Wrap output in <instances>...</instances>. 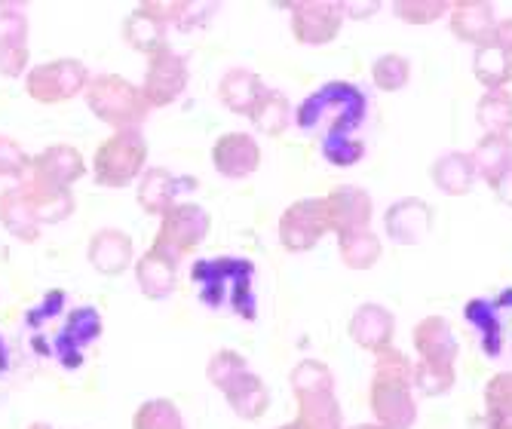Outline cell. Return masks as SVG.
Instances as JSON below:
<instances>
[{
	"label": "cell",
	"mask_w": 512,
	"mask_h": 429,
	"mask_svg": "<svg viewBox=\"0 0 512 429\" xmlns=\"http://www.w3.org/2000/svg\"><path fill=\"white\" fill-rule=\"evenodd\" d=\"M184 190H197V181L175 175L163 166H151V169H145L142 178H138L135 200L145 215L163 218L172 206H178V197L184 194Z\"/></svg>",
	"instance_id": "4fadbf2b"
},
{
	"label": "cell",
	"mask_w": 512,
	"mask_h": 429,
	"mask_svg": "<svg viewBox=\"0 0 512 429\" xmlns=\"http://www.w3.org/2000/svg\"><path fill=\"white\" fill-rule=\"evenodd\" d=\"M411 344H414L417 362H424V365L454 368L460 356V344L445 316H424L411 331Z\"/></svg>",
	"instance_id": "5bb4252c"
},
{
	"label": "cell",
	"mask_w": 512,
	"mask_h": 429,
	"mask_svg": "<svg viewBox=\"0 0 512 429\" xmlns=\"http://www.w3.org/2000/svg\"><path fill=\"white\" fill-rule=\"evenodd\" d=\"M28 46V16L16 4L0 7V50H25Z\"/></svg>",
	"instance_id": "7bdbcfd3"
},
{
	"label": "cell",
	"mask_w": 512,
	"mask_h": 429,
	"mask_svg": "<svg viewBox=\"0 0 512 429\" xmlns=\"http://www.w3.org/2000/svg\"><path fill=\"white\" fill-rule=\"evenodd\" d=\"M295 402H298V414H295L298 429H347L344 411H341V402L335 393L304 396Z\"/></svg>",
	"instance_id": "4dcf8cb0"
},
{
	"label": "cell",
	"mask_w": 512,
	"mask_h": 429,
	"mask_svg": "<svg viewBox=\"0 0 512 429\" xmlns=\"http://www.w3.org/2000/svg\"><path fill=\"white\" fill-rule=\"evenodd\" d=\"M322 200H325V215H329V227L338 240L341 236L368 230L371 218H375V200L368 197V190L356 184H341Z\"/></svg>",
	"instance_id": "8fae6325"
},
{
	"label": "cell",
	"mask_w": 512,
	"mask_h": 429,
	"mask_svg": "<svg viewBox=\"0 0 512 429\" xmlns=\"http://www.w3.org/2000/svg\"><path fill=\"white\" fill-rule=\"evenodd\" d=\"M408 80H411V62L399 53H387L371 65V83L381 92H399L408 86Z\"/></svg>",
	"instance_id": "f35d334b"
},
{
	"label": "cell",
	"mask_w": 512,
	"mask_h": 429,
	"mask_svg": "<svg viewBox=\"0 0 512 429\" xmlns=\"http://www.w3.org/2000/svg\"><path fill=\"white\" fill-rule=\"evenodd\" d=\"M350 338L356 347L368 350V353H384L393 347V338H396V316L384 307V304H359L350 316Z\"/></svg>",
	"instance_id": "2e32d148"
},
{
	"label": "cell",
	"mask_w": 512,
	"mask_h": 429,
	"mask_svg": "<svg viewBox=\"0 0 512 429\" xmlns=\"http://www.w3.org/2000/svg\"><path fill=\"white\" fill-rule=\"evenodd\" d=\"M371 380H381V384H399V387H414V362H411V356L396 350V347L378 353Z\"/></svg>",
	"instance_id": "74e56055"
},
{
	"label": "cell",
	"mask_w": 512,
	"mask_h": 429,
	"mask_svg": "<svg viewBox=\"0 0 512 429\" xmlns=\"http://www.w3.org/2000/svg\"><path fill=\"white\" fill-rule=\"evenodd\" d=\"M381 236L375 230H359L338 240V255L350 270H371L381 261Z\"/></svg>",
	"instance_id": "d6a6232c"
},
{
	"label": "cell",
	"mask_w": 512,
	"mask_h": 429,
	"mask_svg": "<svg viewBox=\"0 0 512 429\" xmlns=\"http://www.w3.org/2000/svg\"><path fill=\"white\" fill-rule=\"evenodd\" d=\"M289 384H292L295 399L319 396V393H335V374H332L329 365L319 362V359H301L292 368V374H289Z\"/></svg>",
	"instance_id": "e575fe53"
},
{
	"label": "cell",
	"mask_w": 512,
	"mask_h": 429,
	"mask_svg": "<svg viewBox=\"0 0 512 429\" xmlns=\"http://www.w3.org/2000/svg\"><path fill=\"white\" fill-rule=\"evenodd\" d=\"M188 80H191L188 59L175 53L172 46H163L160 53H154L148 59V71H145V83H142L145 102L151 105V111L175 105L181 99V92L188 89Z\"/></svg>",
	"instance_id": "9c48e42d"
},
{
	"label": "cell",
	"mask_w": 512,
	"mask_h": 429,
	"mask_svg": "<svg viewBox=\"0 0 512 429\" xmlns=\"http://www.w3.org/2000/svg\"><path fill=\"white\" fill-rule=\"evenodd\" d=\"M325 233H332V227H329V215H325L322 197L295 200L283 215H279V224H276L279 246L292 255H304V252L316 249V243Z\"/></svg>",
	"instance_id": "ba28073f"
},
{
	"label": "cell",
	"mask_w": 512,
	"mask_h": 429,
	"mask_svg": "<svg viewBox=\"0 0 512 429\" xmlns=\"http://www.w3.org/2000/svg\"><path fill=\"white\" fill-rule=\"evenodd\" d=\"M491 190H494V197H497L503 206H509V209H512V172H506V175L491 187Z\"/></svg>",
	"instance_id": "c3c4849f"
},
{
	"label": "cell",
	"mask_w": 512,
	"mask_h": 429,
	"mask_svg": "<svg viewBox=\"0 0 512 429\" xmlns=\"http://www.w3.org/2000/svg\"><path fill=\"white\" fill-rule=\"evenodd\" d=\"M148 169V138L129 129V132H111L102 145L96 148V157H92V178H96L99 187H129L132 181H138Z\"/></svg>",
	"instance_id": "277c9868"
},
{
	"label": "cell",
	"mask_w": 512,
	"mask_h": 429,
	"mask_svg": "<svg viewBox=\"0 0 512 429\" xmlns=\"http://www.w3.org/2000/svg\"><path fill=\"white\" fill-rule=\"evenodd\" d=\"M102 313L96 307H74L68 316V325L59 335V359L65 368H80L83 362V347L102 338Z\"/></svg>",
	"instance_id": "44dd1931"
},
{
	"label": "cell",
	"mask_w": 512,
	"mask_h": 429,
	"mask_svg": "<svg viewBox=\"0 0 512 429\" xmlns=\"http://www.w3.org/2000/svg\"><path fill=\"white\" fill-rule=\"evenodd\" d=\"M191 282L209 310H227L243 322L258 319V295H255V264L237 255L200 258L191 267Z\"/></svg>",
	"instance_id": "6da1fadb"
},
{
	"label": "cell",
	"mask_w": 512,
	"mask_h": 429,
	"mask_svg": "<svg viewBox=\"0 0 512 429\" xmlns=\"http://www.w3.org/2000/svg\"><path fill=\"white\" fill-rule=\"evenodd\" d=\"M454 368H439V365H424V362H414V393L417 396H448L454 390Z\"/></svg>",
	"instance_id": "60d3db41"
},
{
	"label": "cell",
	"mask_w": 512,
	"mask_h": 429,
	"mask_svg": "<svg viewBox=\"0 0 512 429\" xmlns=\"http://www.w3.org/2000/svg\"><path fill=\"white\" fill-rule=\"evenodd\" d=\"M448 25H451V34L457 40L473 43L479 50V46L494 40L497 13L491 4H485V0H460V4H451Z\"/></svg>",
	"instance_id": "7402d4cb"
},
{
	"label": "cell",
	"mask_w": 512,
	"mask_h": 429,
	"mask_svg": "<svg viewBox=\"0 0 512 429\" xmlns=\"http://www.w3.org/2000/svg\"><path fill=\"white\" fill-rule=\"evenodd\" d=\"M249 120L258 126V132L264 135H283L292 126V102L286 92L279 89H264V95L258 99L255 111L249 114Z\"/></svg>",
	"instance_id": "1f68e13d"
},
{
	"label": "cell",
	"mask_w": 512,
	"mask_h": 429,
	"mask_svg": "<svg viewBox=\"0 0 512 429\" xmlns=\"http://www.w3.org/2000/svg\"><path fill=\"white\" fill-rule=\"evenodd\" d=\"M485 417L488 426L512 423V371H497L485 384Z\"/></svg>",
	"instance_id": "8d00e7d4"
},
{
	"label": "cell",
	"mask_w": 512,
	"mask_h": 429,
	"mask_svg": "<svg viewBox=\"0 0 512 429\" xmlns=\"http://www.w3.org/2000/svg\"><path fill=\"white\" fill-rule=\"evenodd\" d=\"M368 405H371V414H375V423L384 426V429H414V423H417L414 387H399V384H381V380H371Z\"/></svg>",
	"instance_id": "9a60e30c"
},
{
	"label": "cell",
	"mask_w": 512,
	"mask_h": 429,
	"mask_svg": "<svg viewBox=\"0 0 512 429\" xmlns=\"http://www.w3.org/2000/svg\"><path fill=\"white\" fill-rule=\"evenodd\" d=\"M123 40L132 46L135 53L142 56H154L160 53L163 46H169V34H166V25H160L157 19H151L142 7H135L126 22H123Z\"/></svg>",
	"instance_id": "f1b7e54d"
},
{
	"label": "cell",
	"mask_w": 512,
	"mask_h": 429,
	"mask_svg": "<svg viewBox=\"0 0 512 429\" xmlns=\"http://www.w3.org/2000/svg\"><path fill=\"white\" fill-rule=\"evenodd\" d=\"M221 396L227 399L230 411H234L240 420H249V423L261 420L267 414V408H270V390L252 368L243 377H237Z\"/></svg>",
	"instance_id": "4316f807"
},
{
	"label": "cell",
	"mask_w": 512,
	"mask_h": 429,
	"mask_svg": "<svg viewBox=\"0 0 512 429\" xmlns=\"http://www.w3.org/2000/svg\"><path fill=\"white\" fill-rule=\"evenodd\" d=\"M86 175V160L74 145H50L40 154L31 157L28 178L56 184V187H71Z\"/></svg>",
	"instance_id": "d6986e66"
},
{
	"label": "cell",
	"mask_w": 512,
	"mask_h": 429,
	"mask_svg": "<svg viewBox=\"0 0 512 429\" xmlns=\"http://www.w3.org/2000/svg\"><path fill=\"white\" fill-rule=\"evenodd\" d=\"M209 227H212V218L200 203H178L160 218L154 249L181 261L184 255H191L194 249L203 246V240L209 236Z\"/></svg>",
	"instance_id": "52a82bcc"
},
{
	"label": "cell",
	"mask_w": 512,
	"mask_h": 429,
	"mask_svg": "<svg viewBox=\"0 0 512 429\" xmlns=\"http://www.w3.org/2000/svg\"><path fill=\"white\" fill-rule=\"evenodd\" d=\"M10 368V353H7V344H4V338H0V374H4Z\"/></svg>",
	"instance_id": "f907efd6"
},
{
	"label": "cell",
	"mask_w": 512,
	"mask_h": 429,
	"mask_svg": "<svg viewBox=\"0 0 512 429\" xmlns=\"http://www.w3.org/2000/svg\"><path fill=\"white\" fill-rule=\"evenodd\" d=\"M494 43H497V46H503L506 53H512V19H497Z\"/></svg>",
	"instance_id": "7dc6e473"
},
{
	"label": "cell",
	"mask_w": 512,
	"mask_h": 429,
	"mask_svg": "<svg viewBox=\"0 0 512 429\" xmlns=\"http://www.w3.org/2000/svg\"><path fill=\"white\" fill-rule=\"evenodd\" d=\"M488 429H512V423H494V426H488Z\"/></svg>",
	"instance_id": "db71d44e"
},
{
	"label": "cell",
	"mask_w": 512,
	"mask_h": 429,
	"mask_svg": "<svg viewBox=\"0 0 512 429\" xmlns=\"http://www.w3.org/2000/svg\"><path fill=\"white\" fill-rule=\"evenodd\" d=\"M0 224L10 236L22 243H37L40 233H43V224L28 200V194L22 190V184H13L7 187L4 194H0Z\"/></svg>",
	"instance_id": "603a6c76"
},
{
	"label": "cell",
	"mask_w": 512,
	"mask_h": 429,
	"mask_svg": "<svg viewBox=\"0 0 512 429\" xmlns=\"http://www.w3.org/2000/svg\"><path fill=\"white\" fill-rule=\"evenodd\" d=\"M212 166L221 178L243 181L261 169V145L249 132H224L212 145Z\"/></svg>",
	"instance_id": "7c38bea8"
},
{
	"label": "cell",
	"mask_w": 512,
	"mask_h": 429,
	"mask_svg": "<svg viewBox=\"0 0 512 429\" xmlns=\"http://www.w3.org/2000/svg\"><path fill=\"white\" fill-rule=\"evenodd\" d=\"M132 273H135L138 289H142V295L148 301H166L178 289V261L154 246L135 261Z\"/></svg>",
	"instance_id": "ffe728a7"
},
{
	"label": "cell",
	"mask_w": 512,
	"mask_h": 429,
	"mask_svg": "<svg viewBox=\"0 0 512 429\" xmlns=\"http://www.w3.org/2000/svg\"><path fill=\"white\" fill-rule=\"evenodd\" d=\"M463 319L473 328L482 356L494 362L512 359V289H503L494 298L467 301Z\"/></svg>",
	"instance_id": "5b68a950"
},
{
	"label": "cell",
	"mask_w": 512,
	"mask_h": 429,
	"mask_svg": "<svg viewBox=\"0 0 512 429\" xmlns=\"http://www.w3.org/2000/svg\"><path fill=\"white\" fill-rule=\"evenodd\" d=\"M22 190L28 194L37 218L43 227H53V224H62L74 215V194L71 187H56V184H46V181H37V178H25L22 181Z\"/></svg>",
	"instance_id": "cb8c5ba5"
},
{
	"label": "cell",
	"mask_w": 512,
	"mask_h": 429,
	"mask_svg": "<svg viewBox=\"0 0 512 429\" xmlns=\"http://www.w3.org/2000/svg\"><path fill=\"white\" fill-rule=\"evenodd\" d=\"M347 429H384L378 423H356V426H347Z\"/></svg>",
	"instance_id": "f5cc1de1"
},
{
	"label": "cell",
	"mask_w": 512,
	"mask_h": 429,
	"mask_svg": "<svg viewBox=\"0 0 512 429\" xmlns=\"http://www.w3.org/2000/svg\"><path fill=\"white\" fill-rule=\"evenodd\" d=\"M28 429H56V426H50V423H43V420H34V423H28Z\"/></svg>",
	"instance_id": "816d5d0a"
},
{
	"label": "cell",
	"mask_w": 512,
	"mask_h": 429,
	"mask_svg": "<svg viewBox=\"0 0 512 429\" xmlns=\"http://www.w3.org/2000/svg\"><path fill=\"white\" fill-rule=\"evenodd\" d=\"M83 102H86L89 114H96V120H102L114 132H129V129L142 132V126L151 114V105L145 102L142 86L129 83L120 74L92 77L83 92Z\"/></svg>",
	"instance_id": "3957f363"
},
{
	"label": "cell",
	"mask_w": 512,
	"mask_h": 429,
	"mask_svg": "<svg viewBox=\"0 0 512 429\" xmlns=\"http://www.w3.org/2000/svg\"><path fill=\"white\" fill-rule=\"evenodd\" d=\"M249 371V362L246 356H240L237 350H218L209 356V365H206V377H209V384L215 390H227L230 384H234L237 377H243Z\"/></svg>",
	"instance_id": "ab89813d"
},
{
	"label": "cell",
	"mask_w": 512,
	"mask_h": 429,
	"mask_svg": "<svg viewBox=\"0 0 512 429\" xmlns=\"http://www.w3.org/2000/svg\"><path fill=\"white\" fill-rule=\"evenodd\" d=\"M86 261L96 267L102 276H120L129 267H135V246L132 236L117 227H102L89 236L86 246Z\"/></svg>",
	"instance_id": "ac0fdd59"
},
{
	"label": "cell",
	"mask_w": 512,
	"mask_h": 429,
	"mask_svg": "<svg viewBox=\"0 0 512 429\" xmlns=\"http://www.w3.org/2000/svg\"><path fill=\"white\" fill-rule=\"evenodd\" d=\"M344 10V19L353 16V19H368V16H375L381 10V4H368V7H353V4H341Z\"/></svg>",
	"instance_id": "681fc988"
},
{
	"label": "cell",
	"mask_w": 512,
	"mask_h": 429,
	"mask_svg": "<svg viewBox=\"0 0 512 429\" xmlns=\"http://www.w3.org/2000/svg\"><path fill=\"white\" fill-rule=\"evenodd\" d=\"M368 117V95L350 80H329L295 111V126L301 132H319L322 141L329 138H356Z\"/></svg>",
	"instance_id": "7a4b0ae2"
},
{
	"label": "cell",
	"mask_w": 512,
	"mask_h": 429,
	"mask_svg": "<svg viewBox=\"0 0 512 429\" xmlns=\"http://www.w3.org/2000/svg\"><path fill=\"white\" fill-rule=\"evenodd\" d=\"M433 224V209L430 203L417 197H402L384 212V233L396 246H417L427 240Z\"/></svg>",
	"instance_id": "e0dca14e"
},
{
	"label": "cell",
	"mask_w": 512,
	"mask_h": 429,
	"mask_svg": "<svg viewBox=\"0 0 512 429\" xmlns=\"http://www.w3.org/2000/svg\"><path fill=\"white\" fill-rule=\"evenodd\" d=\"M142 10L157 19L160 25H188V16L194 13L191 0H145Z\"/></svg>",
	"instance_id": "f6af8a7d"
},
{
	"label": "cell",
	"mask_w": 512,
	"mask_h": 429,
	"mask_svg": "<svg viewBox=\"0 0 512 429\" xmlns=\"http://www.w3.org/2000/svg\"><path fill=\"white\" fill-rule=\"evenodd\" d=\"M393 13H396V19L421 28V25H433L442 16H448L451 4H445V0H396Z\"/></svg>",
	"instance_id": "b9f144b4"
},
{
	"label": "cell",
	"mask_w": 512,
	"mask_h": 429,
	"mask_svg": "<svg viewBox=\"0 0 512 429\" xmlns=\"http://www.w3.org/2000/svg\"><path fill=\"white\" fill-rule=\"evenodd\" d=\"M322 157H325V163H332L338 169H350L365 157V145L359 135L356 138H329V141H322Z\"/></svg>",
	"instance_id": "ee69618b"
},
{
	"label": "cell",
	"mask_w": 512,
	"mask_h": 429,
	"mask_svg": "<svg viewBox=\"0 0 512 429\" xmlns=\"http://www.w3.org/2000/svg\"><path fill=\"white\" fill-rule=\"evenodd\" d=\"M344 10L332 0H301L292 4V37L304 46H325L341 34Z\"/></svg>",
	"instance_id": "30bf717a"
},
{
	"label": "cell",
	"mask_w": 512,
	"mask_h": 429,
	"mask_svg": "<svg viewBox=\"0 0 512 429\" xmlns=\"http://www.w3.org/2000/svg\"><path fill=\"white\" fill-rule=\"evenodd\" d=\"M31 157L22 151V145L10 135H0V178H28Z\"/></svg>",
	"instance_id": "bcb514c9"
},
{
	"label": "cell",
	"mask_w": 512,
	"mask_h": 429,
	"mask_svg": "<svg viewBox=\"0 0 512 429\" xmlns=\"http://www.w3.org/2000/svg\"><path fill=\"white\" fill-rule=\"evenodd\" d=\"M473 74L485 92L506 89L512 83V53H506L503 46H497L494 40L479 46L476 56H473Z\"/></svg>",
	"instance_id": "f546056e"
},
{
	"label": "cell",
	"mask_w": 512,
	"mask_h": 429,
	"mask_svg": "<svg viewBox=\"0 0 512 429\" xmlns=\"http://www.w3.org/2000/svg\"><path fill=\"white\" fill-rule=\"evenodd\" d=\"M92 74L80 59H53L25 74V92L37 105H62L86 92Z\"/></svg>",
	"instance_id": "8992f818"
},
{
	"label": "cell",
	"mask_w": 512,
	"mask_h": 429,
	"mask_svg": "<svg viewBox=\"0 0 512 429\" xmlns=\"http://www.w3.org/2000/svg\"><path fill=\"white\" fill-rule=\"evenodd\" d=\"M430 178H433V184L442 190V194H448V197L470 194L473 184L479 181L473 154H467V151H448V154H442L430 166Z\"/></svg>",
	"instance_id": "484cf974"
},
{
	"label": "cell",
	"mask_w": 512,
	"mask_h": 429,
	"mask_svg": "<svg viewBox=\"0 0 512 429\" xmlns=\"http://www.w3.org/2000/svg\"><path fill=\"white\" fill-rule=\"evenodd\" d=\"M132 429H188L172 399H148L135 408Z\"/></svg>",
	"instance_id": "d590c367"
},
{
	"label": "cell",
	"mask_w": 512,
	"mask_h": 429,
	"mask_svg": "<svg viewBox=\"0 0 512 429\" xmlns=\"http://www.w3.org/2000/svg\"><path fill=\"white\" fill-rule=\"evenodd\" d=\"M264 80L249 71V68H230L221 80H218V99L227 111H234L240 117H249L258 105V99L264 95Z\"/></svg>",
	"instance_id": "d4e9b609"
},
{
	"label": "cell",
	"mask_w": 512,
	"mask_h": 429,
	"mask_svg": "<svg viewBox=\"0 0 512 429\" xmlns=\"http://www.w3.org/2000/svg\"><path fill=\"white\" fill-rule=\"evenodd\" d=\"M276 429H298V423L292 420V423H283V426H276Z\"/></svg>",
	"instance_id": "11a10c76"
},
{
	"label": "cell",
	"mask_w": 512,
	"mask_h": 429,
	"mask_svg": "<svg viewBox=\"0 0 512 429\" xmlns=\"http://www.w3.org/2000/svg\"><path fill=\"white\" fill-rule=\"evenodd\" d=\"M476 175L494 187L506 172H512V135H482L473 148Z\"/></svg>",
	"instance_id": "83f0119b"
},
{
	"label": "cell",
	"mask_w": 512,
	"mask_h": 429,
	"mask_svg": "<svg viewBox=\"0 0 512 429\" xmlns=\"http://www.w3.org/2000/svg\"><path fill=\"white\" fill-rule=\"evenodd\" d=\"M476 120L485 129V135H512V92L494 89L482 92L476 105Z\"/></svg>",
	"instance_id": "836d02e7"
}]
</instances>
